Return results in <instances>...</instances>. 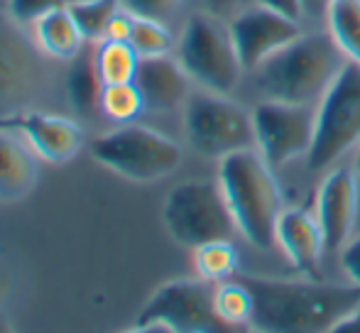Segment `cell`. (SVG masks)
Listing matches in <instances>:
<instances>
[{
  "mask_svg": "<svg viewBox=\"0 0 360 333\" xmlns=\"http://www.w3.org/2000/svg\"><path fill=\"white\" fill-rule=\"evenodd\" d=\"M194 267L201 280L214 285L233 280L238 275V252L233 240H211L194 248Z\"/></svg>",
  "mask_w": 360,
  "mask_h": 333,
  "instance_id": "cell-23",
  "label": "cell"
},
{
  "mask_svg": "<svg viewBox=\"0 0 360 333\" xmlns=\"http://www.w3.org/2000/svg\"><path fill=\"white\" fill-rule=\"evenodd\" d=\"M133 25H135V15L130 10H125L120 5L115 10V15L110 18L108 27H105V37L103 39H118V42H130L133 37Z\"/></svg>",
  "mask_w": 360,
  "mask_h": 333,
  "instance_id": "cell-29",
  "label": "cell"
},
{
  "mask_svg": "<svg viewBox=\"0 0 360 333\" xmlns=\"http://www.w3.org/2000/svg\"><path fill=\"white\" fill-rule=\"evenodd\" d=\"M255 5H262L267 10H275L280 15H287L292 20L304 18V5L302 0H255Z\"/></svg>",
  "mask_w": 360,
  "mask_h": 333,
  "instance_id": "cell-32",
  "label": "cell"
},
{
  "mask_svg": "<svg viewBox=\"0 0 360 333\" xmlns=\"http://www.w3.org/2000/svg\"><path fill=\"white\" fill-rule=\"evenodd\" d=\"M341 265L346 270L348 280L360 287V235L358 238H351L341 248Z\"/></svg>",
  "mask_w": 360,
  "mask_h": 333,
  "instance_id": "cell-31",
  "label": "cell"
},
{
  "mask_svg": "<svg viewBox=\"0 0 360 333\" xmlns=\"http://www.w3.org/2000/svg\"><path fill=\"white\" fill-rule=\"evenodd\" d=\"M250 5H255V0H201V8L206 13L216 15L221 20H228L231 22L236 15H240L243 10H248Z\"/></svg>",
  "mask_w": 360,
  "mask_h": 333,
  "instance_id": "cell-30",
  "label": "cell"
},
{
  "mask_svg": "<svg viewBox=\"0 0 360 333\" xmlns=\"http://www.w3.org/2000/svg\"><path fill=\"white\" fill-rule=\"evenodd\" d=\"M326 22L348 62L360 64V0H333Z\"/></svg>",
  "mask_w": 360,
  "mask_h": 333,
  "instance_id": "cell-22",
  "label": "cell"
},
{
  "mask_svg": "<svg viewBox=\"0 0 360 333\" xmlns=\"http://www.w3.org/2000/svg\"><path fill=\"white\" fill-rule=\"evenodd\" d=\"M96 64L105 86L135 81L140 67V54L130 42L101 39L96 42Z\"/></svg>",
  "mask_w": 360,
  "mask_h": 333,
  "instance_id": "cell-21",
  "label": "cell"
},
{
  "mask_svg": "<svg viewBox=\"0 0 360 333\" xmlns=\"http://www.w3.org/2000/svg\"><path fill=\"white\" fill-rule=\"evenodd\" d=\"M346 64L348 57L326 30L302 32L252 69V74L265 98L316 105Z\"/></svg>",
  "mask_w": 360,
  "mask_h": 333,
  "instance_id": "cell-2",
  "label": "cell"
},
{
  "mask_svg": "<svg viewBox=\"0 0 360 333\" xmlns=\"http://www.w3.org/2000/svg\"><path fill=\"white\" fill-rule=\"evenodd\" d=\"M214 304H216L218 319L226 324L228 331L250 329V326H252L255 296H252L250 287H248L240 277H233V280L216 285Z\"/></svg>",
  "mask_w": 360,
  "mask_h": 333,
  "instance_id": "cell-20",
  "label": "cell"
},
{
  "mask_svg": "<svg viewBox=\"0 0 360 333\" xmlns=\"http://www.w3.org/2000/svg\"><path fill=\"white\" fill-rule=\"evenodd\" d=\"M216 285L206 280H174L147 299L133 331L167 333H223L226 324L216 314Z\"/></svg>",
  "mask_w": 360,
  "mask_h": 333,
  "instance_id": "cell-9",
  "label": "cell"
},
{
  "mask_svg": "<svg viewBox=\"0 0 360 333\" xmlns=\"http://www.w3.org/2000/svg\"><path fill=\"white\" fill-rule=\"evenodd\" d=\"M103 89L105 84L96 64V42H86L81 52L69 62L67 72V98L74 113L81 118H91L96 110H101Z\"/></svg>",
  "mask_w": 360,
  "mask_h": 333,
  "instance_id": "cell-18",
  "label": "cell"
},
{
  "mask_svg": "<svg viewBox=\"0 0 360 333\" xmlns=\"http://www.w3.org/2000/svg\"><path fill=\"white\" fill-rule=\"evenodd\" d=\"M145 110V98L140 93L138 84H110L101 96V113L115 123H133Z\"/></svg>",
  "mask_w": 360,
  "mask_h": 333,
  "instance_id": "cell-24",
  "label": "cell"
},
{
  "mask_svg": "<svg viewBox=\"0 0 360 333\" xmlns=\"http://www.w3.org/2000/svg\"><path fill=\"white\" fill-rule=\"evenodd\" d=\"M356 169H358V174H360V150H358V157H356Z\"/></svg>",
  "mask_w": 360,
  "mask_h": 333,
  "instance_id": "cell-35",
  "label": "cell"
},
{
  "mask_svg": "<svg viewBox=\"0 0 360 333\" xmlns=\"http://www.w3.org/2000/svg\"><path fill=\"white\" fill-rule=\"evenodd\" d=\"M162 221L172 238L184 248L211 240H233L238 226L218 181H184L167 194Z\"/></svg>",
  "mask_w": 360,
  "mask_h": 333,
  "instance_id": "cell-5",
  "label": "cell"
},
{
  "mask_svg": "<svg viewBox=\"0 0 360 333\" xmlns=\"http://www.w3.org/2000/svg\"><path fill=\"white\" fill-rule=\"evenodd\" d=\"M255 296L252 326L265 333H314L331 331L341 316L360 306V287L328 285L311 280H272L245 277Z\"/></svg>",
  "mask_w": 360,
  "mask_h": 333,
  "instance_id": "cell-1",
  "label": "cell"
},
{
  "mask_svg": "<svg viewBox=\"0 0 360 333\" xmlns=\"http://www.w3.org/2000/svg\"><path fill=\"white\" fill-rule=\"evenodd\" d=\"M272 166L255 148L240 150L221 159V184L238 233L257 250H272L277 245V221L282 216V194Z\"/></svg>",
  "mask_w": 360,
  "mask_h": 333,
  "instance_id": "cell-3",
  "label": "cell"
},
{
  "mask_svg": "<svg viewBox=\"0 0 360 333\" xmlns=\"http://www.w3.org/2000/svg\"><path fill=\"white\" fill-rule=\"evenodd\" d=\"M91 157L125 179L150 184L174 174L181 164V148L157 130L123 123L94 140Z\"/></svg>",
  "mask_w": 360,
  "mask_h": 333,
  "instance_id": "cell-6",
  "label": "cell"
},
{
  "mask_svg": "<svg viewBox=\"0 0 360 333\" xmlns=\"http://www.w3.org/2000/svg\"><path fill=\"white\" fill-rule=\"evenodd\" d=\"M333 0H302L304 5V18H311V20H319L323 18L326 20V13L331 8Z\"/></svg>",
  "mask_w": 360,
  "mask_h": 333,
  "instance_id": "cell-34",
  "label": "cell"
},
{
  "mask_svg": "<svg viewBox=\"0 0 360 333\" xmlns=\"http://www.w3.org/2000/svg\"><path fill=\"white\" fill-rule=\"evenodd\" d=\"M37 176V152L10 128H0V204H15L30 196Z\"/></svg>",
  "mask_w": 360,
  "mask_h": 333,
  "instance_id": "cell-17",
  "label": "cell"
},
{
  "mask_svg": "<svg viewBox=\"0 0 360 333\" xmlns=\"http://www.w3.org/2000/svg\"><path fill=\"white\" fill-rule=\"evenodd\" d=\"M189 81V74L184 72L179 59H172L169 54L140 59L135 77V84L145 98V110L150 113H172L184 108L191 96Z\"/></svg>",
  "mask_w": 360,
  "mask_h": 333,
  "instance_id": "cell-15",
  "label": "cell"
},
{
  "mask_svg": "<svg viewBox=\"0 0 360 333\" xmlns=\"http://www.w3.org/2000/svg\"><path fill=\"white\" fill-rule=\"evenodd\" d=\"M0 128L18 130L37 157L49 164H67L84 148V133L74 120L42 110H25L15 118L3 120Z\"/></svg>",
  "mask_w": 360,
  "mask_h": 333,
  "instance_id": "cell-14",
  "label": "cell"
},
{
  "mask_svg": "<svg viewBox=\"0 0 360 333\" xmlns=\"http://www.w3.org/2000/svg\"><path fill=\"white\" fill-rule=\"evenodd\" d=\"M42 49L10 13H0V123L30 110L44 89Z\"/></svg>",
  "mask_w": 360,
  "mask_h": 333,
  "instance_id": "cell-10",
  "label": "cell"
},
{
  "mask_svg": "<svg viewBox=\"0 0 360 333\" xmlns=\"http://www.w3.org/2000/svg\"><path fill=\"white\" fill-rule=\"evenodd\" d=\"M32 32L42 54L59 59V62H72L86 44V37L81 34L69 8L54 10V13H47L44 18H39L32 25Z\"/></svg>",
  "mask_w": 360,
  "mask_h": 333,
  "instance_id": "cell-19",
  "label": "cell"
},
{
  "mask_svg": "<svg viewBox=\"0 0 360 333\" xmlns=\"http://www.w3.org/2000/svg\"><path fill=\"white\" fill-rule=\"evenodd\" d=\"M250 113L255 128V150L272 169L309 155L316 130V105L265 98Z\"/></svg>",
  "mask_w": 360,
  "mask_h": 333,
  "instance_id": "cell-11",
  "label": "cell"
},
{
  "mask_svg": "<svg viewBox=\"0 0 360 333\" xmlns=\"http://www.w3.org/2000/svg\"><path fill=\"white\" fill-rule=\"evenodd\" d=\"M333 333H360V306H356L353 311H348L346 316L333 324Z\"/></svg>",
  "mask_w": 360,
  "mask_h": 333,
  "instance_id": "cell-33",
  "label": "cell"
},
{
  "mask_svg": "<svg viewBox=\"0 0 360 333\" xmlns=\"http://www.w3.org/2000/svg\"><path fill=\"white\" fill-rule=\"evenodd\" d=\"M76 0H8V13L18 20L20 25H34L47 13L62 8H72Z\"/></svg>",
  "mask_w": 360,
  "mask_h": 333,
  "instance_id": "cell-27",
  "label": "cell"
},
{
  "mask_svg": "<svg viewBox=\"0 0 360 333\" xmlns=\"http://www.w3.org/2000/svg\"><path fill=\"white\" fill-rule=\"evenodd\" d=\"M120 8V0H76L72 5V15L79 25L86 42H101L105 37L110 18Z\"/></svg>",
  "mask_w": 360,
  "mask_h": 333,
  "instance_id": "cell-25",
  "label": "cell"
},
{
  "mask_svg": "<svg viewBox=\"0 0 360 333\" xmlns=\"http://www.w3.org/2000/svg\"><path fill=\"white\" fill-rule=\"evenodd\" d=\"M130 44H133L135 52L140 54V59L165 57V54H169L172 47H174V37H172L167 22L150 20V18H138V15H135Z\"/></svg>",
  "mask_w": 360,
  "mask_h": 333,
  "instance_id": "cell-26",
  "label": "cell"
},
{
  "mask_svg": "<svg viewBox=\"0 0 360 333\" xmlns=\"http://www.w3.org/2000/svg\"><path fill=\"white\" fill-rule=\"evenodd\" d=\"M120 5L133 15H138V18L169 22L176 10H179L181 0H120Z\"/></svg>",
  "mask_w": 360,
  "mask_h": 333,
  "instance_id": "cell-28",
  "label": "cell"
},
{
  "mask_svg": "<svg viewBox=\"0 0 360 333\" xmlns=\"http://www.w3.org/2000/svg\"><path fill=\"white\" fill-rule=\"evenodd\" d=\"M176 59L191 81L214 93H233L243 79L240 57L228 20L199 10L191 13L176 44Z\"/></svg>",
  "mask_w": 360,
  "mask_h": 333,
  "instance_id": "cell-4",
  "label": "cell"
},
{
  "mask_svg": "<svg viewBox=\"0 0 360 333\" xmlns=\"http://www.w3.org/2000/svg\"><path fill=\"white\" fill-rule=\"evenodd\" d=\"M316 221L321 226L323 245L336 252L351 240L358 216V179L348 166L328 171L316 194Z\"/></svg>",
  "mask_w": 360,
  "mask_h": 333,
  "instance_id": "cell-13",
  "label": "cell"
},
{
  "mask_svg": "<svg viewBox=\"0 0 360 333\" xmlns=\"http://www.w3.org/2000/svg\"><path fill=\"white\" fill-rule=\"evenodd\" d=\"M360 145V64L348 62L316 103L309 169H328Z\"/></svg>",
  "mask_w": 360,
  "mask_h": 333,
  "instance_id": "cell-8",
  "label": "cell"
},
{
  "mask_svg": "<svg viewBox=\"0 0 360 333\" xmlns=\"http://www.w3.org/2000/svg\"><path fill=\"white\" fill-rule=\"evenodd\" d=\"M228 25H231L233 42H236L238 57H240L245 72L260 67L267 57L280 52L285 44L302 34L299 20L267 10L262 5H250Z\"/></svg>",
  "mask_w": 360,
  "mask_h": 333,
  "instance_id": "cell-12",
  "label": "cell"
},
{
  "mask_svg": "<svg viewBox=\"0 0 360 333\" xmlns=\"http://www.w3.org/2000/svg\"><path fill=\"white\" fill-rule=\"evenodd\" d=\"M277 245L302 275L314 277L326 250L316 214L307 209H285L277 221Z\"/></svg>",
  "mask_w": 360,
  "mask_h": 333,
  "instance_id": "cell-16",
  "label": "cell"
},
{
  "mask_svg": "<svg viewBox=\"0 0 360 333\" xmlns=\"http://www.w3.org/2000/svg\"><path fill=\"white\" fill-rule=\"evenodd\" d=\"M184 130L191 150L206 159H226L255 148L252 113L226 93H191L184 103Z\"/></svg>",
  "mask_w": 360,
  "mask_h": 333,
  "instance_id": "cell-7",
  "label": "cell"
}]
</instances>
